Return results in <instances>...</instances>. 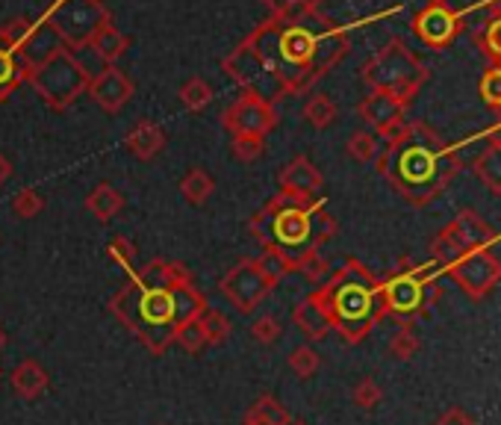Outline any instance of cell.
Wrapping results in <instances>:
<instances>
[{
  "label": "cell",
  "mask_w": 501,
  "mask_h": 425,
  "mask_svg": "<svg viewBox=\"0 0 501 425\" xmlns=\"http://www.w3.org/2000/svg\"><path fill=\"white\" fill-rule=\"evenodd\" d=\"M192 284V275L180 264L150 260L133 272L121 290L109 298V310L150 355H166L180 328L178 316V286Z\"/></svg>",
  "instance_id": "1"
},
{
  "label": "cell",
  "mask_w": 501,
  "mask_h": 425,
  "mask_svg": "<svg viewBox=\"0 0 501 425\" xmlns=\"http://www.w3.org/2000/svg\"><path fill=\"white\" fill-rule=\"evenodd\" d=\"M378 171L410 204L424 207L460 171V154L445 148L428 124L404 121V128L386 140V151L378 154Z\"/></svg>",
  "instance_id": "2"
},
{
  "label": "cell",
  "mask_w": 501,
  "mask_h": 425,
  "mask_svg": "<svg viewBox=\"0 0 501 425\" xmlns=\"http://www.w3.org/2000/svg\"><path fill=\"white\" fill-rule=\"evenodd\" d=\"M333 233L336 222L331 219V212H324V204H312L310 198L290 192L274 198L254 219L257 243L266 245V252H278L292 260V266L301 257L319 252V245L328 243Z\"/></svg>",
  "instance_id": "3"
},
{
  "label": "cell",
  "mask_w": 501,
  "mask_h": 425,
  "mask_svg": "<svg viewBox=\"0 0 501 425\" xmlns=\"http://www.w3.org/2000/svg\"><path fill=\"white\" fill-rule=\"evenodd\" d=\"M316 293L333 322V331L340 334L348 346H357L366 340L374 331V325L386 316L381 302V281L374 278L360 260H348Z\"/></svg>",
  "instance_id": "4"
},
{
  "label": "cell",
  "mask_w": 501,
  "mask_h": 425,
  "mask_svg": "<svg viewBox=\"0 0 501 425\" xmlns=\"http://www.w3.org/2000/svg\"><path fill=\"white\" fill-rule=\"evenodd\" d=\"M443 295V286L431 278L428 269L413 264L410 257L398 260V269L381 281L383 314L393 316L398 325H413L428 314V307Z\"/></svg>",
  "instance_id": "5"
},
{
  "label": "cell",
  "mask_w": 501,
  "mask_h": 425,
  "mask_svg": "<svg viewBox=\"0 0 501 425\" xmlns=\"http://www.w3.org/2000/svg\"><path fill=\"white\" fill-rule=\"evenodd\" d=\"M366 80L374 86V92L393 95L395 101L407 107L413 101V95L428 80V68L401 42H393L366 66Z\"/></svg>",
  "instance_id": "6"
},
{
  "label": "cell",
  "mask_w": 501,
  "mask_h": 425,
  "mask_svg": "<svg viewBox=\"0 0 501 425\" xmlns=\"http://www.w3.org/2000/svg\"><path fill=\"white\" fill-rule=\"evenodd\" d=\"M496 228L486 224L475 210H460L455 222H448L445 228L434 236L431 243V257L440 266H451L455 260H460L463 254L478 252V248H486L490 243H496Z\"/></svg>",
  "instance_id": "7"
},
{
  "label": "cell",
  "mask_w": 501,
  "mask_h": 425,
  "mask_svg": "<svg viewBox=\"0 0 501 425\" xmlns=\"http://www.w3.org/2000/svg\"><path fill=\"white\" fill-rule=\"evenodd\" d=\"M448 275L469 298L481 302V298L490 295L496 290V284L501 281V260L490 252V248H478V252H469L460 260H455V264L448 266Z\"/></svg>",
  "instance_id": "8"
},
{
  "label": "cell",
  "mask_w": 501,
  "mask_h": 425,
  "mask_svg": "<svg viewBox=\"0 0 501 425\" xmlns=\"http://www.w3.org/2000/svg\"><path fill=\"white\" fill-rule=\"evenodd\" d=\"M274 284L262 275L257 260H240L228 275L221 278V293L228 302L240 310V314H254V310L266 302Z\"/></svg>",
  "instance_id": "9"
},
{
  "label": "cell",
  "mask_w": 501,
  "mask_h": 425,
  "mask_svg": "<svg viewBox=\"0 0 501 425\" xmlns=\"http://www.w3.org/2000/svg\"><path fill=\"white\" fill-rule=\"evenodd\" d=\"M413 33L434 51H443L463 33V16L448 4V0H431L416 18H413Z\"/></svg>",
  "instance_id": "10"
},
{
  "label": "cell",
  "mask_w": 501,
  "mask_h": 425,
  "mask_svg": "<svg viewBox=\"0 0 501 425\" xmlns=\"http://www.w3.org/2000/svg\"><path fill=\"white\" fill-rule=\"evenodd\" d=\"M360 116L366 124H372L383 140H390L393 133L404 128V104L395 101L393 95H383V92L369 95L366 101L360 104Z\"/></svg>",
  "instance_id": "11"
},
{
  "label": "cell",
  "mask_w": 501,
  "mask_h": 425,
  "mask_svg": "<svg viewBox=\"0 0 501 425\" xmlns=\"http://www.w3.org/2000/svg\"><path fill=\"white\" fill-rule=\"evenodd\" d=\"M292 322L310 343H322L324 337L333 331V322L328 316V310H324L319 293H310L307 298H301L292 310Z\"/></svg>",
  "instance_id": "12"
},
{
  "label": "cell",
  "mask_w": 501,
  "mask_h": 425,
  "mask_svg": "<svg viewBox=\"0 0 501 425\" xmlns=\"http://www.w3.org/2000/svg\"><path fill=\"white\" fill-rule=\"evenodd\" d=\"M9 381H12V390L30 402V399H39L47 390L50 375L45 372V367L39 364V360H21V364L12 369Z\"/></svg>",
  "instance_id": "13"
},
{
  "label": "cell",
  "mask_w": 501,
  "mask_h": 425,
  "mask_svg": "<svg viewBox=\"0 0 501 425\" xmlns=\"http://www.w3.org/2000/svg\"><path fill=\"white\" fill-rule=\"evenodd\" d=\"M281 183H283V192L298 195V198H310L322 186V174L310 166V160L298 157V160H292L290 166L283 169Z\"/></svg>",
  "instance_id": "14"
},
{
  "label": "cell",
  "mask_w": 501,
  "mask_h": 425,
  "mask_svg": "<svg viewBox=\"0 0 501 425\" xmlns=\"http://www.w3.org/2000/svg\"><path fill=\"white\" fill-rule=\"evenodd\" d=\"M472 171L493 195H501V145L490 142L472 160Z\"/></svg>",
  "instance_id": "15"
},
{
  "label": "cell",
  "mask_w": 501,
  "mask_h": 425,
  "mask_svg": "<svg viewBox=\"0 0 501 425\" xmlns=\"http://www.w3.org/2000/svg\"><path fill=\"white\" fill-rule=\"evenodd\" d=\"M86 204H89V210L95 212L100 222H109L121 210L124 202H121V195L112 190V186L104 183V186H97V190L89 195V202H86Z\"/></svg>",
  "instance_id": "16"
},
{
  "label": "cell",
  "mask_w": 501,
  "mask_h": 425,
  "mask_svg": "<svg viewBox=\"0 0 501 425\" xmlns=\"http://www.w3.org/2000/svg\"><path fill=\"white\" fill-rule=\"evenodd\" d=\"M128 145H130V151H136L139 157L148 160L162 148V133L154 128V124H139V128L128 136Z\"/></svg>",
  "instance_id": "17"
},
{
  "label": "cell",
  "mask_w": 501,
  "mask_h": 425,
  "mask_svg": "<svg viewBox=\"0 0 501 425\" xmlns=\"http://www.w3.org/2000/svg\"><path fill=\"white\" fill-rule=\"evenodd\" d=\"M200 328L207 334V346H221L230 340V319L221 314V310H212L207 307L204 316H200Z\"/></svg>",
  "instance_id": "18"
},
{
  "label": "cell",
  "mask_w": 501,
  "mask_h": 425,
  "mask_svg": "<svg viewBox=\"0 0 501 425\" xmlns=\"http://www.w3.org/2000/svg\"><path fill=\"white\" fill-rule=\"evenodd\" d=\"M419 348H422V340L416 337V331H413V325H398V331L390 340V355L395 360H410L416 358Z\"/></svg>",
  "instance_id": "19"
},
{
  "label": "cell",
  "mask_w": 501,
  "mask_h": 425,
  "mask_svg": "<svg viewBox=\"0 0 501 425\" xmlns=\"http://www.w3.org/2000/svg\"><path fill=\"white\" fill-rule=\"evenodd\" d=\"M475 42H478V51L493 62L501 66V21H490L486 27L475 33Z\"/></svg>",
  "instance_id": "20"
},
{
  "label": "cell",
  "mask_w": 501,
  "mask_h": 425,
  "mask_svg": "<svg viewBox=\"0 0 501 425\" xmlns=\"http://www.w3.org/2000/svg\"><path fill=\"white\" fill-rule=\"evenodd\" d=\"M319 367H322V355L312 346H298V348H292L290 369L298 375V378H312V375L319 372Z\"/></svg>",
  "instance_id": "21"
},
{
  "label": "cell",
  "mask_w": 501,
  "mask_h": 425,
  "mask_svg": "<svg viewBox=\"0 0 501 425\" xmlns=\"http://www.w3.org/2000/svg\"><path fill=\"white\" fill-rule=\"evenodd\" d=\"M250 410H257V414L266 420L269 425H290L292 417H290V410H286L278 399H274L271 393H262L254 405H250Z\"/></svg>",
  "instance_id": "22"
},
{
  "label": "cell",
  "mask_w": 501,
  "mask_h": 425,
  "mask_svg": "<svg viewBox=\"0 0 501 425\" xmlns=\"http://www.w3.org/2000/svg\"><path fill=\"white\" fill-rule=\"evenodd\" d=\"M381 399H383V390H381V384L374 381V378H360V381L354 384V390H351V402H354L360 410L378 408Z\"/></svg>",
  "instance_id": "23"
},
{
  "label": "cell",
  "mask_w": 501,
  "mask_h": 425,
  "mask_svg": "<svg viewBox=\"0 0 501 425\" xmlns=\"http://www.w3.org/2000/svg\"><path fill=\"white\" fill-rule=\"evenodd\" d=\"M174 343L183 346L189 355H198L200 348L207 346V334H204V328H200V319H192V322L180 325V328L174 331Z\"/></svg>",
  "instance_id": "24"
},
{
  "label": "cell",
  "mask_w": 501,
  "mask_h": 425,
  "mask_svg": "<svg viewBox=\"0 0 501 425\" xmlns=\"http://www.w3.org/2000/svg\"><path fill=\"white\" fill-rule=\"evenodd\" d=\"M257 266L262 269V275H266V278H269L274 286H278L290 272H295L292 260H286V257L278 254V252H266V254H262V257L257 260Z\"/></svg>",
  "instance_id": "25"
},
{
  "label": "cell",
  "mask_w": 501,
  "mask_h": 425,
  "mask_svg": "<svg viewBox=\"0 0 501 425\" xmlns=\"http://www.w3.org/2000/svg\"><path fill=\"white\" fill-rule=\"evenodd\" d=\"M348 154L360 160V162H369V160H378L381 154V142L374 133H354L348 142Z\"/></svg>",
  "instance_id": "26"
},
{
  "label": "cell",
  "mask_w": 501,
  "mask_h": 425,
  "mask_svg": "<svg viewBox=\"0 0 501 425\" xmlns=\"http://www.w3.org/2000/svg\"><path fill=\"white\" fill-rule=\"evenodd\" d=\"M481 98L496 116L501 119V66H493L481 80Z\"/></svg>",
  "instance_id": "27"
},
{
  "label": "cell",
  "mask_w": 501,
  "mask_h": 425,
  "mask_svg": "<svg viewBox=\"0 0 501 425\" xmlns=\"http://www.w3.org/2000/svg\"><path fill=\"white\" fill-rule=\"evenodd\" d=\"M281 334H283L281 322L274 319V316H269V314H262V316H257L254 322H250V337H254V340H257V343H262V346L278 343V340H281Z\"/></svg>",
  "instance_id": "28"
},
{
  "label": "cell",
  "mask_w": 501,
  "mask_h": 425,
  "mask_svg": "<svg viewBox=\"0 0 501 425\" xmlns=\"http://www.w3.org/2000/svg\"><path fill=\"white\" fill-rule=\"evenodd\" d=\"M304 116L316 124V128H328V124L336 119V107L328 101V98H312V101L307 104V109H304Z\"/></svg>",
  "instance_id": "29"
},
{
  "label": "cell",
  "mask_w": 501,
  "mask_h": 425,
  "mask_svg": "<svg viewBox=\"0 0 501 425\" xmlns=\"http://www.w3.org/2000/svg\"><path fill=\"white\" fill-rule=\"evenodd\" d=\"M210 190H212V181L207 178L204 171H192L189 178L183 181V195L189 198L192 204H200L204 198L210 195Z\"/></svg>",
  "instance_id": "30"
},
{
  "label": "cell",
  "mask_w": 501,
  "mask_h": 425,
  "mask_svg": "<svg viewBox=\"0 0 501 425\" xmlns=\"http://www.w3.org/2000/svg\"><path fill=\"white\" fill-rule=\"evenodd\" d=\"M295 272H301L304 278H310V284H319L324 278V272H328V264L319 257V252H312L307 257H301L295 264Z\"/></svg>",
  "instance_id": "31"
},
{
  "label": "cell",
  "mask_w": 501,
  "mask_h": 425,
  "mask_svg": "<svg viewBox=\"0 0 501 425\" xmlns=\"http://www.w3.org/2000/svg\"><path fill=\"white\" fill-rule=\"evenodd\" d=\"M133 257H136V252H133V245L128 240H116V243L109 245V260H112V264L130 269L133 266Z\"/></svg>",
  "instance_id": "32"
},
{
  "label": "cell",
  "mask_w": 501,
  "mask_h": 425,
  "mask_svg": "<svg viewBox=\"0 0 501 425\" xmlns=\"http://www.w3.org/2000/svg\"><path fill=\"white\" fill-rule=\"evenodd\" d=\"M233 151H236V157H242V160H254L262 151V140L260 136H236Z\"/></svg>",
  "instance_id": "33"
},
{
  "label": "cell",
  "mask_w": 501,
  "mask_h": 425,
  "mask_svg": "<svg viewBox=\"0 0 501 425\" xmlns=\"http://www.w3.org/2000/svg\"><path fill=\"white\" fill-rule=\"evenodd\" d=\"M42 210V198L36 195V192H21L18 198H15V212L18 216H24V219H30V216H36V212Z\"/></svg>",
  "instance_id": "34"
},
{
  "label": "cell",
  "mask_w": 501,
  "mask_h": 425,
  "mask_svg": "<svg viewBox=\"0 0 501 425\" xmlns=\"http://www.w3.org/2000/svg\"><path fill=\"white\" fill-rule=\"evenodd\" d=\"M434 425H478V422H475L463 408H451V410H445V414H443L440 420H436Z\"/></svg>",
  "instance_id": "35"
},
{
  "label": "cell",
  "mask_w": 501,
  "mask_h": 425,
  "mask_svg": "<svg viewBox=\"0 0 501 425\" xmlns=\"http://www.w3.org/2000/svg\"><path fill=\"white\" fill-rule=\"evenodd\" d=\"M186 104H192L195 109L204 107L207 104V89H204V86H189V89H186Z\"/></svg>",
  "instance_id": "36"
},
{
  "label": "cell",
  "mask_w": 501,
  "mask_h": 425,
  "mask_svg": "<svg viewBox=\"0 0 501 425\" xmlns=\"http://www.w3.org/2000/svg\"><path fill=\"white\" fill-rule=\"evenodd\" d=\"M242 425H269V422L262 420V417L257 414V410H250V408H248V410H245V420H242Z\"/></svg>",
  "instance_id": "37"
},
{
  "label": "cell",
  "mask_w": 501,
  "mask_h": 425,
  "mask_svg": "<svg viewBox=\"0 0 501 425\" xmlns=\"http://www.w3.org/2000/svg\"><path fill=\"white\" fill-rule=\"evenodd\" d=\"M486 12H490L493 21H501V0H490V6H486Z\"/></svg>",
  "instance_id": "38"
},
{
  "label": "cell",
  "mask_w": 501,
  "mask_h": 425,
  "mask_svg": "<svg viewBox=\"0 0 501 425\" xmlns=\"http://www.w3.org/2000/svg\"><path fill=\"white\" fill-rule=\"evenodd\" d=\"M6 178H9V162L0 157V183H4Z\"/></svg>",
  "instance_id": "39"
},
{
  "label": "cell",
  "mask_w": 501,
  "mask_h": 425,
  "mask_svg": "<svg viewBox=\"0 0 501 425\" xmlns=\"http://www.w3.org/2000/svg\"><path fill=\"white\" fill-rule=\"evenodd\" d=\"M6 346V334H4V328H0V348Z\"/></svg>",
  "instance_id": "40"
},
{
  "label": "cell",
  "mask_w": 501,
  "mask_h": 425,
  "mask_svg": "<svg viewBox=\"0 0 501 425\" xmlns=\"http://www.w3.org/2000/svg\"><path fill=\"white\" fill-rule=\"evenodd\" d=\"M290 425H307L304 420H295V422H290Z\"/></svg>",
  "instance_id": "41"
}]
</instances>
